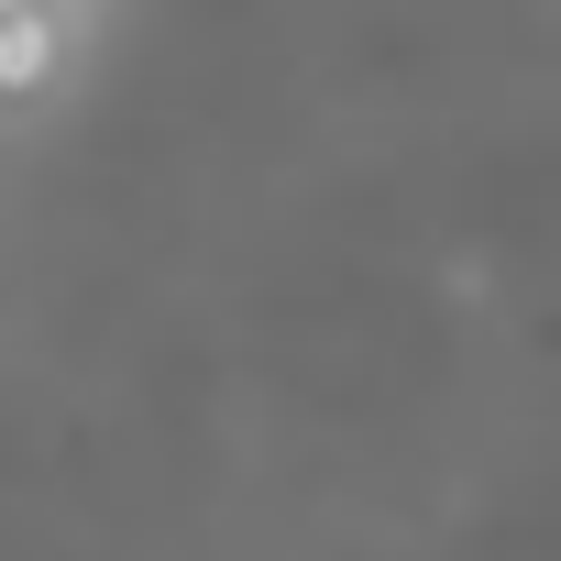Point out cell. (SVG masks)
<instances>
[{
  "mask_svg": "<svg viewBox=\"0 0 561 561\" xmlns=\"http://www.w3.org/2000/svg\"><path fill=\"white\" fill-rule=\"evenodd\" d=\"M45 78H56V12L0 0V89H45Z\"/></svg>",
  "mask_w": 561,
  "mask_h": 561,
  "instance_id": "cell-1",
  "label": "cell"
}]
</instances>
